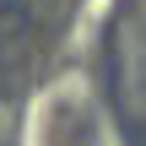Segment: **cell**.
Returning <instances> with one entry per match:
<instances>
[{
	"mask_svg": "<svg viewBox=\"0 0 146 146\" xmlns=\"http://www.w3.org/2000/svg\"><path fill=\"white\" fill-rule=\"evenodd\" d=\"M5 130H11V114H5V108H0V141H5Z\"/></svg>",
	"mask_w": 146,
	"mask_h": 146,
	"instance_id": "1",
	"label": "cell"
}]
</instances>
